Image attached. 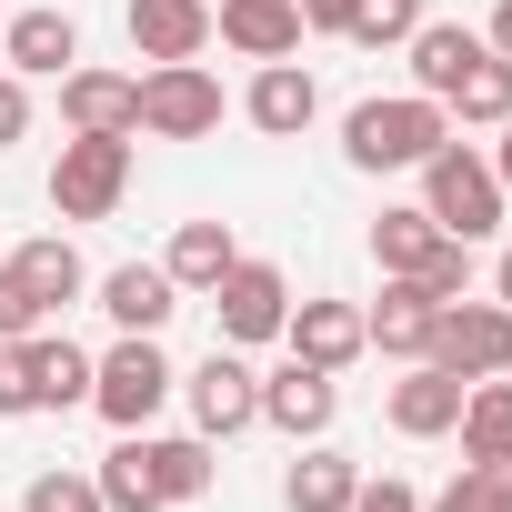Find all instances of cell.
<instances>
[{
  "label": "cell",
  "mask_w": 512,
  "mask_h": 512,
  "mask_svg": "<svg viewBox=\"0 0 512 512\" xmlns=\"http://www.w3.org/2000/svg\"><path fill=\"white\" fill-rule=\"evenodd\" d=\"M502 201H512V191H502V171H492L482 141L452 131V141L422 161V211H432L452 241H492V231H502Z\"/></svg>",
  "instance_id": "cell-2"
},
{
  "label": "cell",
  "mask_w": 512,
  "mask_h": 512,
  "mask_svg": "<svg viewBox=\"0 0 512 512\" xmlns=\"http://www.w3.org/2000/svg\"><path fill=\"white\" fill-rule=\"evenodd\" d=\"M201 302L221 312V342H231V352L282 342V322H292V282H282V262H251V251H241V262H231Z\"/></svg>",
  "instance_id": "cell-5"
},
{
  "label": "cell",
  "mask_w": 512,
  "mask_h": 512,
  "mask_svg": "<svg viewBox=\"0 0 512 512\" xmlns=\"http://www.w3.org/2000/svg\"><path fill=\"white\" fill-rule=\"evenodd\" d=\"M241 121L262 131V141H302L322 121V81L302 61H251V91H241Z\"/></svg>",
  "instance_id": "cell-11"
},
{
  "label": "cell",
  "mask_w": 512,
  "mask_h": 512,
  "mask_svg": "<svg viewBox=\"0 0 512 512\" xmlns=\"http://www.w3.org/2000/svg\"><path fill=\"white\" fill-rule=\"evenodd\" d=\"M422 512H502V472H492V462H462V472H452Z\"/></svg>",
  "instance_id": "cell-31"
},
{
  "label": "cell",
  "mask_w": 512,
  "mask_h": 512,
  "mask_svg": "<svg viewBox=\"0 0 512 512\" xmlns=\"http://www.w3.org/2000/svg\"><path fill=\"white\" fill-rule=\"evenodd\" d=\"M282 342H292V362H312V372H352V362L372 352V342H362V302H332V292L292 302Z\"/></svg>",
  "instance_id": "cell-12"
},
{
  "label": "cell",
  "mask_w": 512,
  "mask_h": 512,
  "mask_svg": "<svg viewBox=\"0 0 512 512\" xmlns=\"http://www.w3.org/2000/svg\"><path fill=\"white\" fill-rule=\"evenodd\" d=\"M41 382H31V342H0V422H31Z\"/></svg>",
  "instance_id": "cell-32"
},
{
  "label": "cell",
  "mask_w": 512,
  "mask_h": 512,
  "mask_svg": "<svg viewBox=\"0 0 512 512\" xmlns=\"http://www.w3.org/2000/svg\"><path fill=\"white\" fill-rule=\"evenodd\" d=\"M141 61H201L211 51V0H131L121 11Z\"/></svg>",
  "instance_id": "cell-15"
},
{
  "label": "cell",
  "mask_w": 512,
  "mask_h": 512,
  "mask_svg": "<svg viewBox=\"0 0 512 512\" xmlns=\"http://www.w3.org/2000/svg\"><path fill=\"white\" fill-rule=\"evenodd\" d=\"M362 492V462L332 452V442H292V472H282V512H352Z\"/></svg>",
  "instance_id": "cell-19"
},
{
  "label": "cell",
  "mask_w": 512,
  "mask_h": 512,
  "mask_svg": "<svg viewBox=\"0 0 512 512\" xmlns=\"http://www.w3.org/2000/svg\"><path fill=\"white\" fill-rule=\"evenodd\" d=\"M31 382H41V412H81L91 402V352L71 332H31Z\"/></svg>",
  "instance_id": "cell-26"
},
{
  "label": "cell",
  "mask_w": 512,
  "mask_h": 512,
  "mask_svg": "<svg viewBox=\"0 0 512 512\" xmlns=\"http://www.w3.org/2000/svg\"><path fill=\"white\" fill-rule=\"evenodd\" d=\"M452 432H462V462H492V472H502V462H512V372L472 382V392H462V422H452Z\"/></svg>",
  "instance_id": "cell-23"
},
{
  "label": "cell",
  "mask_w": 512,
  "mask_h": 512,
  "mask_svg": "<svg viewBox=\"0 0 512 512\" xmlns=\"http://www.w3.org/2000/svg\"><path fill=\"white\" fill-rule=\"evenodd\" d=\"M412 31H422V0H352V31L342 41L352 51H402Z\"/></svg>",
  "instance_id": "cell-29"
},
{
  "label": "cell",
  "mask_w": 512,
  "mask_h": 512,
  "mask_svg": "<svg viewBox=\"0 0 512 512\" xmlns=\"http://www.w3.org/2000/svg\"><path fill=\"white\" fill-rule=\"evenodd\" d=\"M492 302L512 312V251H502V262H492Z\"/></svg>",
  "instance_id": "cell-38"
},
{
  "label": "cell",
  "mask_w": 512,
  "mask_h": 512,
  "mask_svg": "<svg viewBox=\"0 0 512 512\" xmlns=\"http://www.w3.org/2000/svg\"><path fill=\"white\" fill-rule=\"evenodd\" d=\"M61 121H71L81 141H141V81L71 61V71H61Z\"/></svg>",
  "instance_id": "cell-9"
},
{
  "label": "cell",
  "mask_w": 512,
  "mask_h": 512,
  "mask_svg": "<svg viewBox=\"0 0 512 512\" xmlns=\"http://www.w3.org/2000/svg\"><path fill=\"white\" fill-rule=\"evenodd\" d=\"M462 392H472L462 372H442V362H412V372L392 382V402H382V412H392V432H402V442H442V432L462 422Z\"/></svg>",
  "instance_id": "cell-14"
},
{
  "label": "cell",
  "mask_w": 512,
  "mask_h": 512,
  "mask_svg": "<svg viewBox=\"0 0 512 512\" xmlns=\"http://www.w3.org/2000/svg\"><path fill=\"white\" fill-rule=\"evenodd\" d=\"M432 362L442 372H462V382H492V372H512V312L502 302H442V322H432Z\"/></svg>",
  "instance_id": "cell-8"
},
{
  "label": "cell",
  "mask_w": 512,
  "mask_h": 512,
  "mask_svg": "<svg viewBox=\"0 0 512 512\" xmlns=\"http://www.w3.org/2000/svg\"><path fill=\"white\" fill-rule=\"evenodd\" d=\"M442 241H452V231H442L422 201H402V211H382V221H372V262H382V282H422Z\"/></svg>",
  "instance_id": "cell-21"
},
{
  "label": "cell",
  "mask_w": 512,
  "mask_h": 512,
  "mask_svg": "<svg viewBox=\"0 0 512 512\" xmlns=\"http://www.w3.org/2000/svg\"><path fill=\"white\" fill-rule=\"evenodd\" d=\"M171 392H181V372H171L161 332H121V342L91 362V412H101L111 432H151Z\"/></svg>",
  "instance_id": "cell-3"
},
{
  "label": "cell",
  "mask_w": 512,
  "mask_h": 512,
  "mask_svg": "<svg viewBox=\"0 0 512 512\" xmlns=\"http://www.w3.org/2000/svg\"><path fill=\"white\" fill-rule=\"evenodd\" d=\"M121 191H131V141H61V161H51V211L61 221H111L121 211Z\"/></svg>",
  "instance_id": "cell-7"
},
{
  "label": "cell",
  "mask_w": 512,
  "mask_h": 512,
  "mask_svg": "<svg viewBox=\"0 0 512 512\" xmlns=\"http://www.w3.org/2000/svg\"><path fill=\"white\" fill-rule=\"evenodd\" d=\"M482 41H492V51L512 61V0H492V31H482Z\"/></svg>",
  "instance_id": "cell-37"
},
{
  "label": "cell",
  "mask_w": 512,
  "mask_h": 512,
  "mask_svg": "<svg viewBox=\"0 0 512 512\" xmlns=\"http://www.w3.org/2000/svg\"><path fill=\"white\" fill-rule=\"evenodd\" d=\"M482 51H492V41H482V31H462V21H422V31L402 41V61H412V91H432V101H442V91H452V81L482 61Z\"/></svg>",
  "instance_id": "cell-22"
},
{
  "label": "cell",
  "mask_w": 512,
  "mask_h": 512,
  "mask_svg": "<svg viewBox=\"0 0 512 512\" xmlns=\"http://www.w3.org/2000/svg\"><path fill=\"white\" fill-rule=\"evenodd\" d=\"M492 171H502V191H512V121H502V141H492Z\"/></svg>",
  "instance_id": "cell-39"
},
{
  "label": "cell",
  "mask_w": 512,
  "mask_h": 512,
  "mask_svg": "<svg viewBox=\"0 0 512 512\" xmlns=\"http://www.w3.org/2000/svg\"><path fill=\"white\" fill-rule=\"evenodd\" d=\"M141 131L151 141H211L221 131V81L201 61H151L141 71Z\"/></svg>",
  "instance_id": "cell-6"
},
{
  "label": "cell",
  "mask_w": 512,
  "mask_h": 512,
  "mask_svg": "<svg viewBox=\"0 0 512 512\" xmlns=\"http://www.w3.org/2000/svg\"><path fill=\"white\" fill-rule=\"evenodd\" d=\"M181 402H191V432H201V442H231V432L262 422V372H251L231 342H211V352L181 372Z\"/></svg>",
  "instance_id": "cell-4"
},
{
  "label": "cell",
  "mask_w": 512,
  "mask_h": 512,
  "mask_svg": "<svg viewBox=\"0 0 512 512\" xmlns=\"http://www.w3.org/2000/svg\"><path fill=\"white\" fill-rule=\"evenodd\" d=\"M502 512H512V462H502Z\"/></svg>",
  "instance_id": "cell-40"
},
{
  "label": "cell",
  "mask_w": 512,
  "mask_h": 512,
  "mask_svg": "<svg viewBox=\"0 0 512 512\" xmlns=\"http://www.w3.org/2000/svg\"><path fill=\"white\" fill-rule=\"evenodd\" d=\"M352 512H422V492H412L402 472H382V482H362V492H352Z\"/></svg>",
  "instance_id": "cell-34"
},
{
  "label": "cell",
  "mask_w": 512,
  "mask_h": 512,
  "mask_svg": "<svg viewBox=\"0 0 512 512\" xmlns=\"http://www.w3.org/2000/svg\"><path fill=\"white\" fill-rule=\"evenodd\" d=\"M262 422H272L282 442H332V422H342V372H312V362L262 372Z\"/></svg>",
  "instance_id": "cell-10"
},
{
  "label": "cell",
  "mask_w": 512,
  "mask_h": 512,
  "mask_svg": "<svg viewBox=\"0 0 512 512\" xmlns=\"http://www.w3.org/2000/svg\"><path fill=\"white\" fill-rule=\"evenodd\" d=\"M21 131H31V81H21V71H0V151H11Z\"/></svg>",
  "instance_id": "cell-35"
},
{
  "label": "cell",
  "mask_w": 512,
  "mask_h": 512,
  "mask_svg": "<svg viewBox=\"0 0 512 512\" xmlns=\"http://www.w3.org/2000/svg\"><path fill=\"white\" fill-rule=\"evenodd\" d=\"M91 482H101V502H111V512H171V502H161V482H151V462H141V432H121V442L101 452V472H91Z\"/></svg>",
  "instance_id": "cell-28"
},
{
  "label": "cell",
  "mask_w": 512,
  "mask_h": 512,
  "mask_svg": "<svg viewBox=\"0 0 512 512\" xmlns=\"http://www.w3.org/2000/svg\"><path fill=\"white\" fill-rule=\"evenodd\" d=\"M352 31V0H302V41H342Z\"/></svg>",
  "instance_id": "cell-36"
},
{
  "label": "cell",
  "mask_w": 512,
  "mask_h": 512,
  "mask_svg": "<svg viewBox=\"0 0 512 512\" xmlns=\"http://www.w3.org/2000/svg\"><path fill=\"white\" fill-rule=\"evenodd\" d=\"M452 141V111L432 91H392V101H352L342 111V161L352 171H422Z\"/></svg>",
  "instance_id": "cell-1"
},
{
  "label": "cell",
  "mask_w": 512,
  "mask_h": 512,
  "mask_svg": "<svg viewBox=\"0 0 512 512\" xmlns=\"http://www.w3.org/2000/svg\"><path fill=\"white\" fill-rule=\"evenodd\" d=\"M31 332H41V302L21 292V272H11V262H0V342H31Z\"/></svg>",
  "instance_id": "cell-33"
},
{
  "label": "cell",
  "mask_w": 512,
  "mask_h": 512,
  "mask_svg": "<svg viewBox=\"0 0 512 512\" xmlns=\"http://www.w3.org/2000/svg\"><path fill=\"white\" fill-rule=\"evenodd\" d=\"M211 41L241 51V61H292V51H302V0H221V11H211Z\"/></svg>",
  "instance_id": "cell-13"
},
{
  "label": "cell",
  "mask_w": 512,
  "mask_h": 512,
  "mask_svg": "<svg viewBox=\"0 0 512 512\" xmlns=\"http://www.w3.org/2000/svg\"><path fill=\"white\" fill-rule=\"evenodd\" d=\"M91 292H101V312H111V332H161V322L181 312V282H171L161 262H121V272H101Z\"/></svg>",
  "instance_id": "cell-18"
},
{
  "label": "cell",
  "mask_w": 512,
  "mask_h": 512,
  "mask_svg": "<svg viewBox=\"0 0 512 512\" xmlns=\"http://www.w3.org/2000/svg\"><path fill=\"white\" fill-rule=\"evenodd\" d=\"M231 262H241L231 221H181V231H171V251H161V272H171L181 292H211V282H221Z\"/></svg>",
  "instance_id": "cell-25"
},
{
  "label": "cell",
  "mask_w": 512,
  "mask_h": 512,
  "mask_svg": "<svg viewBox=\"0 0 512 512\" xmlns=\"http://www.w3.org/2000/svg\"><path fill=\"white\" fill-rule=\"evenodd\" d=\"M442 111H452V131H502V121H512V61L482 51V61L442 91Z\"/></svg>",
  "instance_id": "cell-24"
},
{
  "label": "cell",
  "mask_w": 512,
  "mask_h": 512,
  "mask_svg": "<svg viewBox=\"0 0 512 512\" xmlns=\"http://www.w3.org/2000/svg\"><path fill=\"white\" fill-rule=\"evenodd\" d=\"M21 512H111V502H101V482H91V472H71V462H61V472H31Z\"/></svg>",
  "instance_id": "cell-30"
},
{
  "label": "cell",
  "mask_w": 512,
  "mask_h": 512,
  "mask_svg": "<svg viewBox=\"0 0 512 512\" xmlns=\"http://www.w3.org/2000/svg\"><path fill=\"white\" fill-rule=\"evenodd\" d=\"M432 322H442V302L422 282H382V302L362 312V342L392 352V362H432Z\"/></svg>",
  "instance_id": "cell-17"
},
{
  "label": "cell",
  "mask_w": 512,
  "mask_h": 512,
  "mask_svg": "<svg viewBox=\"0 0 512 512\" xmlns=\"http://www.w3.org/2000/svg\"><path fill=\"white\" fill-rule=\"evenodd\" d=\"M11 272H21V292L41 302V322H51V312H71V302L91 292V272H81V251H71V231H31V241L11 251Z\"/></svg>",
  "instance_id": "cell-20"
},
{
  "label": "cell",
  "mask_w": 512,
  "mask_h": 512,
  "mask_svg": "<svg viewBox=\"0 0 512 512\" xmlns=\"http://www.w3.org/2000/svg\"><path fill=\"white\" fill-rule=\"evenodd\" d=\"M141 462H151L161 502H201L211 492V442L201 432H141Z\"/></svg>",
  "instance_id": "cell-27"
},
{
  "label": "cell",
  "mask_w": 512,
  "mask_h": 512,
  "mask_svg": "<svg viewBox=\"0 0 512 512\" xmlns=\"http://www.w3.org/2000/svg\"><path fill=\"white\" fill-rule=\"evenodd\" d=\"M71 61H81V21H71V11H11V31H0V71L61 81Z\"/></svg>",
  "instance_id": "cell-16"
}]
</instances>
